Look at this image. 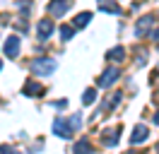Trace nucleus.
Listing matches in <instances>:
<instances>
[{
    "mask_svg": "<svg viewBox=\"0 0 159 154\" xmlns=\"http://www.w3.org/2000/svg\"><path fill=\"white\" fill-rule=\"evenodd\" d=\"M31 70H34L36 75H51V72L56 70V60H51V58H39V60L31 63Z\"/></svg>",
    "mask_w": 159,
    "mask_h": 154,
    "instance_id": "f257e3e1",
    "label": "nucleus"
},
{
    "mask_svg": "<svg viewBox=\"0 0 159 154\" xmlns=\"http://www.w3.org/2000/svg\"><path fill=\"white\" fill-rule=\"evenodd\" d=\"M53 133L60 135L63 140H70V137H72V130H70V125H68L65 118H56V120H53Z\"/></svg>",
    "mask_w": 159,
    "mask_h": 154,
    "instance_id": "f03ea898",
    "label": "nucleus"
},
{
    "mask_svg": "<svg viewBox=\"0 0 159 154\" xmlns=\"http://www.w3.org/2000/svg\"><path fill=\"white\" fill-rule=\"evenodd\" d=\"M118 67H109V70H104V75L99 77V87H111L116 79H118Z\"/></svg>",
    "mask_w": 159,
    "mask_h": 154,
    "instance_id": "7ed1b4c3",
    "label": "nucleus"
},
{
    "mask_svg": "<svg viewBox=\"0 0 159 154\" xmlns=\"http://www.w3.org/2000/svg\"><path fill=\"white\" fill-rule=\"evenodd\" d=\"M20 38L17 36H10L7 41H5V56L7 58H17V53H20Z\"/></svg>",
    "mask_w": 159,
    "mask_h": 154,
    "instance_id": "20e7f679",
    "label": "nucleus"
},
{
    "mask_svg": "<svg viewBox=\"0 0 159 154\" xmlns=\"http://www.w3.org/2000/svg\"><path fill=\"white\" fill-rule=\"evenodd\" d=\"M145 140H147V125H135L130 142H133V144H142Z\"/></svg>",
    "mask_w": 159,
    "mask_h": 154,
    "instance_id": "39448f33",
    "label": "nucleus"
},
{
    "mask_svg": "<svg viewBox=\"0 0 159 154\" xmlns=\"http://www.w3.org/2000/svg\"><path fill=\"white\" fill-rule=\"evenodd\" d=\"M118 137H120V128H111V130L104 133V144H106V147H113V144L118 142Z\"/></svg>",
    "mask_w": 159,
    "mask_h": 154,
    "instance_id": "423d86ee",
    "label": "nucleus"
},
{
    "mask_svg": "<svg viewBox=\"0 0 159 154\" xmlns=\"http://www.w3.org/2000/svg\"><path fill=\"white\" fill-rule=\"evenodd\" d=\"M36 31H39V38H48L51 31H53V22H51V19H41Z\"/></svg>",
    "mask_w": 159,
    "mask_h": 154,
    "instance_id": "0eeeda50",
    "label": "nucleus"
},
{
    "mask_svg": "<svg viewBox=\"0 0 159 154\" xmlns=\"http://www.w3.org/2000/svg\"><path fill=\"white\" fill-rule=\"evenodd\" d=\"M152 22H154V17H152V15L142 17V19H140V24H138V29H135V34H138V36H142V34L149 29V24H152Z\"/></svg>",
    "mask_w": 159,
    "mask_h": 154,
    "instance_id": "6e6552de",
    "label": "nucleus"
},
{
    "mask_svg": "<svg viewBox=\"0 0 159 154\" xmlns=\"http://www.w3.org/2000/svg\"><path fill=\"white\" fill-rule=\"evenodd\" d=\"M48 10L53 12V15H65V12L70 10V2H51Z\"/></svg>",
    "mask_w": 159,
    "mask_h": 154,
    "instance_id": "1a4fd4ad",
    "label": "nucleus"
},
{
    "mask_svg": "<svg viewBox=\"0 0 159 154\" xmlns=\"http://www.w3.org/2000/svg\"><path fill=\"white\" fill-rule=\"evenodd\" d=\"M75 154H92V144L87 142L84 137H82V140L75 144Z\"/></svg>",
    "mask_w": 159,
    "mask_h": 154,
    "instance_id": "9d476101",
    "label": "nucleus"
},
{
    "mask_svg": "<svg viewBox=\"0 0 159 154\" xmlns=\"http://www.w3.org/2000/svg\"><path fill=\"white\" fill-rule=\"evenodd\" d=\"M106 58H109V60H123V58H125V48H111L109 53H106Z\"/></svg>",
    "mask_w": 159,
    "mask_h": 154,
    "instance_id": "9b49d317",
    "label": "nucleus"
},
{
    "mask_svg": "<svg viewBox=\"0 0 159 154\" xmlns=\"http://www.w3.org/2000/svg\"><path fill=\"white\" fill-rule=\"evenodd\" d=\"M89 19H92V12H82V15H77V17H75V27H87V24H89Z\"/></svg>",
    "mask_w": 159,
    "mask_h": 154,
    "instance_id": "f8f14e48",
    "label": "nucleus"
},
{
    "mask_svg": "<svg viewBox=\"0 0 159 154\" xmlns=\"http://www.w3.org/2000/svg\"><path fill=\"white\" fill-rule=\"evenodd\" d=\"M24 94H27V96L41 94V84H39V82H27V87H24Z\"/></svg>",
    "mask_w": 159,
    "mask_h": 154,
    "instance_id": "ddd939ff",
    "label": "nucleus"
},
{
    "mask_svg": "<svg viewBox=\"0 0 159 154\" xmlns=\"http://www.w3.org/2000/svg\"><path fill=\"white\" fill-rule=\"evenodd\" d=\"M68 125H70V130L75 133L77 128H82V116H80V113H75V116H72V118L68 120Z\"/></svg>",
    "mask_w": 159,
    "mask_h": 154,
    "instance_id": "4468645a",
    "label": "nucleus"
},
{
    "mask_svg": "<svg viewBox=\"0 0 159 154\" xmlns=\"http://www.w3.org/2000/svg\"><path fill=\"white\" fill-rule=\"evenodd\" d=\"M72 34H75V29H72V27H60V38H63V41H70Z\"/></svg>",
    "mask_w": 159,
    "mask_h": 154,
    "instance_id": "2eb2a0df",
    "label": "nucleus"
},
{
    "mask_svg": "<svg viewBox=\"0 0 159 154\" xmlns=\"http://www.w3.org/2000/svg\"><path fill=\"white\" fill-rule=\"evenodd\" d=\"M99 10L111 12V15H120V7H118V5H99Z\"/></svg>",
    "mask_w": 159,
    "mask_h": 154,
    "instance_id": "dca6fc26",
    "label": "nucleus"
},
{
    "mask_svg": "<svg viewBox=\"0 0 159 154\" xmlns=\"http://www.w3.org/2000/svg\"><path fill=\"white\" fill-rule=\"evenodd\" d=\"M94 99H97V92H94V89H87V92H84V104L87 106L94 104Z\"/></svg>",
    "mask_w": 159,
    "mask_h": 154,
    "instance_id": "f3484780",
    "label": "nucleus"
},
{
    "mask_svg": "<svg viewBox=\"0 0 159 154\" xmlns=\"http://www.w3.org/2000/svg\"><path fill=\"white\" fill-rule=\"evenodd\" d=\"M0 154H17V152H15L12 147H7V144H2V147H0Z\"/></svg>",
    "mask_w": 159,
    "mask_h": 154,
    "instance_id": "a211bd4d",
    "label": "nucleus"
},
{
    "mask_svg": "<svg viewBox=\"0 0 159 154\" xmlns=\"http://www.w3.org/2000/svg\"><path fill=\"white\" fill-rule=\"evenodd\" d=\"M53 106H56V108H65V106H68V101L63 99V101H56V104H53Z\"/></svg>",
    "mask_w": 159,
    "mask_h": 154,
    "instance_id": "6ab92c4d",
    "label": "nucleus"
},
{
    "mask_svg": "<svg viewBox=\"0 0 159 154\" xmlns=\"http://www.w3.org/2000/svg\"><path fill=\"white\" fill-rule=\"evenodd\" d=\"M152 36H154V41L159 43V29H154V31H152Z\"/></svg>",
    "mask_w": 159,
    "mask_h": 154,
    "instance_id": "aec40b11",
    "label": "nucleus"
},
{
    "mask_svg": "<svg viewBox=\"0 0 159 154\" xmlns=\"http://www.w3.org/2000/svg\"><path fill=\"white\" fill-rule=\"evenodd\" d=\"M157 152H159V144H157Z\"/></svg>",
    "mask_w": 159,
    "mask_h": 154,
    "instance_id": "412c9836",
    "label": "nucleus"
},
{
    "mask_svg": "<svg viewBox=\"0 0 159 154\" xmlns=\"http://www.w3.org/2000/svg\"><path fill=\"white\" fill-rule=\"evenodd\" d=\"M0 65H2V63H0Z\"/></svg>",
    "mask_w": 159,
    "mask_h": 154,
    "instance_id": "4be33fe9",
    "label": "nucleus"
}]
</instances>
